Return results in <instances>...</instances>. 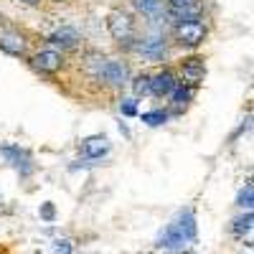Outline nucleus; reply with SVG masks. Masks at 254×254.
I'll return each instance as SVG.
<instances>
[{
  "mask_svg": "<svg viewBox=\"0 0 254 254\" xmlns=\"http://www.w3.org/2000/svg\"><path fill=\"white\" fill-rule=\"evenodd\" d=\"M125 104H122V112L125 115H135V102L132 99H122Z\"/></svg>",
  "mask_w": 254,
  "mask_h": 254,
  "instance_id": "obj_20",
  "label": "nucleus"
},
{
  "mask_svg": "<svg viewBox=\"0 0 254 254\" xmlns=\"http://www.w3.org/2000/svg\"><path fill=\"white\" fill-rule=\"evenodd\" d=\"M130 5H132L135 15L147 18L153 26L165 23V5H163V0H130Z\"/></svg>",
  "mask_w": 254,
  "mask_h": 254,
  "instance_id": "obj_12",
  "label": "nucleus"
},
{
  "mask_svg": "<svg viewBox=\"0 0 254 254\" xmlns=\"http://www.w3.org/2000/svg\"><path fill=\"white\" fill-rule=\"evenodd\" d=\"M20 3H23V5H31V8H38L41 3H44V0H20Z\"/></svg>",
  "mask_w": 254,
  "mask_h": 254,
  "instance_id": "obj_23",
  "label": "nucleus"
},
{
  "mask_svg": "<svg viewBox=\"0 0 254 254\" xmlns=\"http://www.w3.org/2000/svg\"><path fill=\"white\" fill-rule=\"evenodd\" d=\"M178 84V76L171 66H163L155 74H150V94L158 99H168V94L173 92V87Z\"/></svg>",
  "mask_w": 254,
  "mask_h": 254,
  "instance_id": "obj_11",
  "label": "nucleus"
},
{
  "mask_svg": "<svg viewBox=\"0 0 254 254\" xmlns=\"http://www.w3.org/2000/svg\"><path fill=\"white\" fill-rule=\"evenodd\" d=\"M46 44H49L51 49L64 51V54H74V51H79V49L84 46V36H81L76 28H71V26H61V28H56V31L46 38Z\"/></svg>",
  "mask_w": 254,
  "mask_h": 254,
  "instance_id": "obj_10",
  "label": "nucleus"
},
{
  "mask_svg": "<svg viewBox=\"0 0 254 254\" xmlns=\"http://www.w3.org/2000/svg\"><path fill=\"white\" fill-rule=\"evenodd\" d=\"M71 247H69V242H56V252H64V254H66Z\"/></svg>",
  "mask_w": 254,
  "mask_h": 254,
  "instance_id": "obj_22",
  "label": "nucleus"
},
{
  "mask_svg": "<svg viewBox=\"0 0 254 254\" xmlns=\"http://www.w3.org/2000/svg\"><path fill=\"white\" fill-rule=\"evenodd\" d=\"M49 3H69V0H49Z\"/></svg>",
  "mask_w": 254,
  "mask_h": 254,
  "instance_id": "obj_24",
  "label": "nucleus"
},
{
  "mask_svg": "<svg viewBox=\"0 0 254 254\" xmlns=\"http://www.w3.org/2000/svg\"><path fill=\"white\" fill-rule=\"evenodd\" d=\"M0 51H5V54H10V56L28 59V54H31V41H28V36L20 31V28L8 26L5 31H0Z\"/></svg>",
  "mask_w": 254,
  "mask_h": 254,
  "instance_id": "obj_9",
  "label": "nucleus"
},
{
  "mask_svg": "<svg viewBox=\"0 0 254 254\" xmlns=\"http://www.w3.org/2000/svg\"><path fill=\"white\" fill-rule=\"evenodd\" d=\"M176 76H178V84H186L190 89H198L203 84V76H206V64L201 56H186L176 64Z\"/></svg>",
  "mask_w": 254,
  "mask_h": 254,
  "instance_id": "obj_8",
  "label": "nucleus"
},
{
  "mask_svg": "<svg viewBox=\"0 0 254 254\" xmlns=\"http://www.w3.org/2000/svg\"><path fill=\"white\" fill-rule=\"evenodd\" d=\"M193 92H196V89L186 87V84H176V87H173V92L168 94V99H171V107H173V112H183V110L188 107V102L193 99Z\"/></svg>",
  "mask_w": 254,
  "mask_h": 254,
  "instance_id": "obj_14",
  "label": "nucleus"
},
{
  "mask_svg": "<svg viewBox=\"0 0 254 254\" xmlns=\"http://www.w3.org/2000/svg\"><path fill=\"white\" fill-rule=\"evenodd\" d=\"M127 51H132L135 56L150 61V64H163L168 59V38L163 33H140L130 46H127Z\"/></svg>",
  "mask_w": 254,
  "mask_h": 254,
  "instance_id": "obj_4",
  "label": "nucleus"
},
{
  "mask_svg": "<svg viewBox=\"0 0 254 254\" xmlns=\"http://www.w3.org/2000/svg\"><path fill=\"white\" fill-rule=\"evenodd\" d=\"M0 153H3V155L10 160V165L15 168V171H20V176H31L33 165H31V158H28L26 150L13 147V145H3V147H0Z\"/></svg>",
  "mask_w": 254,
  "mask_h": 254,
  "instance_id": "obj_13",
  "label": "nucleus"
},
{
  "mask_svg": "<svg viewBox=\"0 0 254 254\" xmlns=\"http://www.w3.org/2000/svg\"><path fill=\"white\" fill-rule=\"evenodd\" d=\"M249 231H252V211H247L242 219L234 221V234L237 237H244V234H249Z\"/></svg>",
  "mask_w": 254,
  "mask_h": 254,
  "instance_id": "obj_17",
  "label": "nucleus"
},
{
  "mask_svg": "<svg viewBox=\"0 0 254 254\" xmlns=\"http://www.w3.org/2000/svg\"><path fill=\"white\" fill-rule=\"evenodd\" d=\"M130 64L127 59H120V56H104L102 61V69H99V87L102 89H112V92H120L130 84Z\"/></svg>",
  "mask_w": 254,
  "mask_h": 254,
  "instance_id": "obj_3",
  "label": "nucleus"
},
{
  "mask_svg": "<svg viewBox=\"0 0 254 254\" xmlns=\"http://www.w3.org/2000/svg\"><path fill=\"white\" fill-rule=\"evenodd\" d=\"M171 36H173V44L176 46L198 49L203 41H206V36H208V28H206V23H203L201 18L198 20H183V23H176L173 26Z\"/></svg>",
  "mask_w": 254,
  "mask_h": 254,
  "instance_id": "obj_6",
  "label": "nucleus"
},
{
  "mask_svg": "<svg viewBox=\"0 0 254 254\" xmlns=\"http://www.w3.org/2000/svg\"><path fill=\"white\" fill-rule=\"evenodd\" d=\"M107 31H110L115 44H120L122 49H127L140 36L137 15L132 10H127V8H112L107 13Z\"/></svg>",
  "mask_w": 254,
  "mask_h": 254,
  "instance_id": "obj_2",
  "label": "nucleus"
},
{
  "mask_svg": "<svg viewBox=\"0 0 254 254\" xmlns=\"http://www.w3.org/2000/svg\"><path fill=\"white\" fill-rule=\"evenodd\" d=\"M252 193H254V188H252V183H247V186H244V190L239 193V198H237V206H239V208L252 211Z\"/></svg>",
  "mask_w": 254,
  "mask_h": 254,
  "instance_id": "obj_18",
  "label": "nucleus"
},
{
  "mask_svg": "<svg viewBox=\"0 0 254 254\" xmlns=\"http://www.w3.org/2000/svg\"><path fill=\"white\" fill-rule=\"evenodd\" d=\"M196 239V216L193 211H181V214L168 224V229L158 237L160 249H183Z\"/></svg>",
  "mask_w": 254,
  "mask_h": 254,
  "instance_id": "obj_1",
  "label": "nucleus"
},
{
  "mask_svg": "<svg viewBox=\"0 0 254 254\" xmlns=\"http://www.w3.org/2000/svg\"><path fill=\"white\" fill-rule=\"evenodd\" d=\"M165 120H168V112H163V110L145 112V115H142V122H147V125H163Z\"/></svg>",
  "mask_w": 254,
  "mask_h": 254,
  "instance_id": "obj_19",
  "label": "nucleus"
},
{
  "mask_svg": "<svg viewBox=\"0 0 254 254\" xmlns=\"http://www.w3.org/2000/svg\"><path fill=\"white\" fill-rule=\"evenodd\" d=\"M165 23H183V20H198L203 15V0H163Z\"/></svg>",
  "mask_w": 254,
  "mask_h": 254,
  "instance_id": "obj_7",
  "label": "nucleus"
},
{
  "mask_svg": "<svg viewBox=\"0 0 254 254\" xmlns=\"http://www.w3.org/2000/svg\"><path fill=\"white\" fill-rule=\"evenodd\" d=\"M130 87H132L135 97H147V94H150V74L140 71L137 76H130Z\"/></svg>",
  "mask_w": 254,
  "mask_h": 254,
  "instance_id": "obj_16",
  "label": "nucleus"
},
{
  "mask_svg": "<svg viewBox=\"0 0 254 254\" xmlns=\"http://www.w3.org/2000/svg\"><path fill=\"white\" fill-rule=\"evenodd\" d=\"M41 214H44V219H54V206H44V211H41Z\"/></svg>",
  "mask_w": 254,
  "mask_h": 254,
  "instance_id": "obj_21",
  "label": "nucleus"
},
{
  "mask_svg": "<svg viewBox=\"0 0 254 254\" xmlns=\"http://www.w3.org/2000/svg\"><path fill=\"white\" fill-rule=\"evenodd\" d=\"M66 54L59 51V49H38V51H31L28 54V64H31V69L38 71V74H44V76H56L61 74L64 69H66Z\"/></svg>",
  "mask_w": 254,
  "mask_h": 254,
  "instance_id": "obj_5",
  "label": "nucleus"
},
{
  "mask_svg": "<svg viewBox=\"0 0 254 254\" xmlns=\"http://www.w3.org/2000/svg\"><path fill=\"white\" fill-rule=\"evenodd\" d=\"M81 150L87 158H102L110 150V142H107V137H89L81 142Z\"/></svg>",
  "mask_w": 254,
  "mask_h": 254,
  "instance_id": "obj_15",
  "label": "nucleus"
}]
</instances>
